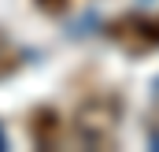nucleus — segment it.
Returning a JSON list of instances; mask_svg holds the SVG:
<instances>
[{
	"label": "nucleus",
	"instance_id": "1",
	"mask_svg": "<svg viewBox=\"0 0 159 152\" xmlns=\"http://www.w3.org/2000/svg\"><path fill=\"white\" fill-rule=\"evenodd\" d=\"M41 7L52 11V15H59V11H67V0H41Z\"/></svg>",
	"mask_w": 159,
	"mask_h": 152
}]
</instances>
